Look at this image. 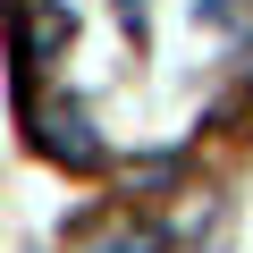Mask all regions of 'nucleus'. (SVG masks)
I'll return each mask as SVG.
<instances>
[{
	"label": "nucleus",
	"mask_w": 253,
	"mask_h": 253,
	"mask_svg": "<svg viewBox=\"0 0 253 253\" xmlns=\"http://www.w3.org/2000/svg\"><path fill=\"white\" fill-rule=\"evenodd\" d=\"M17 34H26V59H51V51L68 42V9H51V0H34V9L17 17Z\"/></svg>",
	"instance_id": "3"
},
{
	"label": "nucleus",
	"mask_w": 253,
	"mask_h": 253,
	"mask_svg": "<svg viewBox=\"0 0 253 253\" xmlns=\"http://www.w3.org/2000/svg\"><path fill=\"white\" fill-rule=\"evenodd\" d=\"M26 135H34L59 169H93V161H101V144H93V126H84L76 101H34V93H26Z\"/></svg>",
	"instance_id": "1"
},
{
	"label": "nucleus",
	"mask_w": 253,
	"mask_h": 253,
	"mask_svg": "<svg viewBox=\"0 0 253 253\" xmlns=\"http://www.w3.org/2000/svg\"><path fill=\"white\" fill-rule=\"evenodd\" d=\"M84 253H161V228H144V219H101V228L84 236Z\"/></svg>",
	"instance_id": "2"
}]
</instances>
